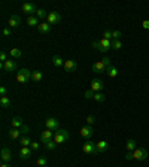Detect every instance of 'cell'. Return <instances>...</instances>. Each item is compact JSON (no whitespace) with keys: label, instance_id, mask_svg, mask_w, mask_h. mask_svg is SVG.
<instances>
[{"label":"cell","instance_id":"1","mask_svg":"<svg viewBox=\"0 0 149 167\" xmlns=\"http://www.w3.org/2000/svg\"><path fill=\"white\" fill-rule=\"evenodd\" d=\"M110 67H112V64H110V58H109V57H104V58H101L100 61H97V63L92 64V72L97 73V75H100V73L107 72Z\"/></svg>","mask_w":149,"mask_h":167},{"label":"cell","instance_id":"2","mask_svg":"<svg viewBox=\"0 0 149 167\" xmlns=\"http://www.w3.org/2000/svg\"><path fill=\"white\" fill-rule=\"evenodd\" d=\"M32 75H33V72H30L29 69H21L20 72H17V81L20 84H26L32 79Z\"/></svg>","mask_w":149,"mask_h":167},{"label":"cell","instance_id":"3","mask_svg":"<svg viewBox=\"0 0 149 167\" xmlns=\"http://www.w3.org/2000/svg\"><path fill=\"white\" fill-rule=\"evenodd\" d=\"M54 140H55L57 145L64 143L66 140H69V131H67V130H63V128H58V130L55 131V137H54Z\"/></svg>","mask_w":149,"mask_h":167},{"label":"cell","instance_id":"4","mask_svg":"<svg viewBox=\"0 0 149 167\" xmlns=\"http://www.w3.org/2000/svg\"><path fill=\"white\" fill-rule=\"evenodd\" d=\"M21 9H23V12H24V14H27L29 17H33V15H36V12H37L36 5H34V3H29V2H27V3H24Z\"/></svg>","mask_w":149,"mask_h":167},{"label":"cell","instance_id":"5","mask_svg":"<svg viewBox=\"0 0 149 167\" xmlns=\"http://www.w3.org/2000/svg\"><path fill=\"white\" fill-rule=\"evenodd\" d=\"M45 127H46V130L57 131L58 127H60V122H58V119H55V118H46V119H45Z\"/></svg>","mask_w":149,"mask_h":167},{"label":"cell","instance_id":"6","mask_svg":"<svg viewBox=\"0 0 149 167\" xmlns=\"http://www.w3.org/2000/svg\"><path fill=\"white\" fill-rule=\"evenodd\" d=\"M133 157L134 160H139V161H145L148 158V151L145 148H137L136 151H133Z\"/></svg>","mask_w":149,"mask_h":167},{"label":"cell","instance_id":"7","mask_svg":"<svg viewBox=\"0 0 149 167\" xmlns=\"http://www.w3.org/2000/svg\"><path fill=\"white\" fill-rule=\"evenodd\" d=\"M82 151H84L85 154H97V146H95L94 142L87 140V142L84 143V146H82Z\"/></svg>","mask_w":149,"mask_h":167},{"label":"cell","instance_id":"8","mask_svg":"<svg viewBox=\"0 0 149 167\" xmlns=\"http://www.w3.org/2000/svg\"><path fill=\"white\" fill-rule=\"evenodd\" d=\"M103 88H104V82H103L101 79L95 78V79L91 81V91H94V93H100Z\"/></svg>","mask_w":149,"mask_h":167},{"label":"cell","instance_id":"9","mask_svg":"<svg viewBox=\"0 0 149 167\" xmlns=\"http://www.w3.org/2000/svg\"><path fill=\"white\" fill-rule=\"evenodd\" d=\"M2 69H3V70H6V72H14V70H17V69H18V64H17V61H15V60H8L6 63H3V64H2Z\"/></svg>","mask_w":149,"mask_h":167},{"label":"cell","instance_id":"10","mask_svg":"<svg viewBox=\"0 0 149 167\" xmlns=\"http://www.w3.org/2000/svg\"><path fill=\"white\" fill-rule=\"evenodd\" d=\"M46 21H48L51 26H52V24H58V23L61 21V15H60L58 12H49Z\"/></svg>","mask_w":149,"mask_h":167},{"label":"cell","instance_id":"11","mask_svg":"<svg viewBox=\"0 0 149 167\" xmlns=\"http://www.w3.org/2000/svg\"><path fill=\"white\" fill-rule=\"evenodd\" d=\"M92 127L91 125H84V127H81V136L84 137V139H87V140H90V137H92Z\"/></svg>","mask_w":149,"mask_h":167},{"label":"cell","instance_id":"12","mask_svg":"<svg viewBox=\"0 0 149 167\" xmlns=\"http://www.w3.org/2000/svg\"><path fill=\"white\" fill-rule=\"evenodd\" d=\"M33 154V149L32 148H27V146H21L20 149V158L21 160H29Z\"/></svg>","mask_w":149,"mask_h":167},{"label":"cell","instance_id":"13","mask_svg":"<svg viewBox=\"0 0 149 167\" xmlns=\"http://www.w3.org/2000/svg\"><path fill=\"white\" fill-rule=\"evenodd\" d=\"M112 48V42L109 39H100V52H107Z\"/></svg>","mask_w":149,"mask_h":167},{"label":"cell","instance_id":"14","mask_svg":"<svg viewBox=\"0 0 149 167\" xmlns=\"http://www.w3.org/2000/svg\"><path fill=\"white\" fill-rule=\"evenodd\" d=\"M63 67L66 69V72H73L78 69V63H76V60H66Z\"/></svg>","mask_w":149,"mask_h":167},{"label":"cell","instance_id":"15","mask_svg":"<svg viewBox=\"0 0 149 167\" xmlns=\"http://www.w3.org/2000/svg\"><path fill=\"white\" fill-rule=\"evenodd\" d=\"M51 27H52V26H51L48 21H43V23L39 24L37 30H39V33H42V35H48V33L51 32Z\"/></svg>","mask_w":149,"mask_h":167},{"label":"cell","instance_id":"16","mask_svg":"<svg viewBox=\"0 0 149 167\" xmlns=\"http://www.w3.org/2000/svg\"><path fill=\"white\" fill-rule=\"evenodd\" d=\"M21 26V18L18 15H12L9 18V29H17Z\"/></svg>","mask_w":149,"mask_h":167},{"label":"cell","instance_id":"17","mask_svg":"<svg viewBox=\"0 0 149 167\" xmlns=\"http://www.w3.org/2000/svg\"><path fill=\"white\" fill-rule=\"evenodd\" d=\"M95 146H97V154H103V152H106V151L109 149V143H107L106 140H100V142H97Z\"/></svg>","mask_w":149,"mask_h":167},{"label":"cell","instance_id":"18","mask_svg":"<svg viewBox=\"0 0 149 167\" xmlns=\"http://www.w3.org/2000/svg\"><path fill=\"white\" fill-rule=\"evenodd\" d=\"M0 155H2V161H5V163H9L12 160V152L8 148H3L2 152H0Z\"/></svg>","mask_w":149,"mask_h":167},{"label":"cell","instance_id":"19","mask_svg":"<svg viewBox=\"0 0 149 167\" xmlns=\"http://www.w3.org/2000/svg\"><path fill=\"white\" fill-rule=\"evenodd\" d=\"M11 125H12V128H21L24 124H23V118H20V116H15V118H12V121H11Z\"/></svg>","mask_w":149,"mask_h":167},{"label":"cell","instance_id":"20","mask_svg":"<svg viewBox=\"0 0 149 167\" xmlns=\"http://www.w3.org/2000/svg\"><path fill=\"white\" fill-rule=\"evenodd\" d=\"M27 24L30 26V27H39V18L36 17V15H33V17H29L27 18Z\"/></svg>","mask_w":149,"mask_h":167},{"label":"cell","instance_id":"21","mask_svg":"<svg viewBox=\"0 0 149 167\" xmlns=\"http://www.w3.org/2000/svg\"><path fill=\"white\" fill-rule=\"evenodd\" d=\"M64 61H66V60H63L60 55H54V57H52V64H54L55 67H61V66H64Z\"/></svg>","mask_w":149,"mask_h":167},{"label":"cell","instance_id":"22","mask_svg":"<svg viewBox=\"0 0 149 167\" xmlns=\"http://www.w3.org/2000/svg\"><path fill=\"white\" fill-rule=\"evenodd\" d=\"M52 136H54V131H51V130H46V131H43V133L40 134V140H42V142L51 140V139H52Z\"/></svg>","mask_w":149,"mask_h":167},{"label":"cell","instance_id":"23","mask_svg":"<svg viewBox=\"0 0 149 167\" xmlns=\"http://www.w3.org/2000/svg\"><path fill=\"white\" fill-rule=\"evenodd\" d=\"M0 104H2V107H9L11 106V99L8 96H2L0 97Z\"/></svg>","mask_w":149,"mask_h":167},{"label":"cell","instance_id":"24","mask_svg":"<svg viewBox=\"0 0 149 167\" xmlns=\"http://www.w3.org/2000/svg\"><path fill=\"white\" fill-rule=\"evenodd\" d=\"M9 55H11L12 58H15V60H17V58H21L23 52H21V51H20L18 48H12V49L9 51Z\"/></svg>","mask_w":149,"mask_h":167},{"label":"cell","instance_id":"25","mask_svg":"<svg viewBox=\"0 0 149 167\" xmlns=\"http://www.w3.org/2000/svg\"><path fill=\"white\" fill-rule=\"evenodd\" d=\"M21 136V130L20 128H11L9 130V137L11 139H18Z\"/></svg>","mask_w":149,"mask_h":167},{"label":"cell","instance_id":"26","mask_svg":"<svg viewBox=\"0 0 149 167\" xmlns=\"http://www.w3.org/2000/svg\"><path fill=\"white\" fill-rule=\"evenodd\" d=\"M95 102H98V103H103V102H106V96L100 91V93H94V97H92Z\"/></svg>","mask_w":149,"mask_h":167},{"label":"cell","instance_id":"27","mask_svg":"<svg viewBox=\"0 0 149 167\" xmlns=\"http://www.w3.org/2000/svg\"><path fill=\"white\" fill-rule=\"evenodd\" d=\"M48 14H49V12H46L45 9H37L36 17H37L39 20H46V18H48Z\"/></svg>","mask_w":149,"mask_h":167},{"label":"cell","instance_id":"28","mask_svg":"<svg viewBox=\"0 0 149 167\" xmlns=\"http://www.w3.org/2000/svg\"><path fill=\"white\" fill-rule=\"evenodd\" d=\"M42 78H43V75H42V72H40V70H34V72H33V75H32V79H33V81H36V82H40V81H42Z\"/></svg>","mask_w":149,"mask_h":167},{"label":"cell","instance_id":"29","mask_svg":"<svg viewBox=\"0 0 149 167\" xmlns=\"http://www.w3.org/2000/svg\"><path fill=\"white\" fill-rule=\"evenodd\" d=\"M43 145H45V148L46 149H49V151H52V149H55L57 148V143H55V140H46V142H43Z\"/></svg>","mask_w":149,"mask_h":167},{"label":"cell","instance_id":"30","mask_svg":"<svg viewBox=\"0 0 149 167\" xmlns=\"http://www.w3.org/2000/svg\"><path fill=\"white\" fill-rule=\"evenodd\" d=\"M125 146H127L128 152H131V151H136V140H134V139H128Z\"/></svg>","mask_w":149,"mask_h":167},{"label":"cell","instance_id":"31","mask_svg":"<svg viewBox=\"0 0 149 167\" xmlns=\"http://www.w3.org/2000/svg\"><path fill=\"white\" fill-rule=\"evenodd\" d=\"M32 142H33V140H32L29 136H24V137H21V146H27V148H30Z\"/></svg>","mask_w":149,"mask_h":167},{"label":"cell","instance_id":"32","mask_svg":"<svg viewBox=\"0 0 149 167\" xmlns=\"http://www.w3.org/2000/svg\"><path fill=\"white\" fill-rule=\"evenodd\" d=\"M46 163H48V158L46 157H39L36 160V166L37 167H43V166H46Z\"/></svg>","mask_w":149,"mask_h":167},{"label":"cell","instance_id":"33","mask_svg":"<svg viewBox=\"0 0 149 167\" xmlns=\"http://www.w3.org/2000/svg\"><path fill=\"white\" fill-rule=\"evenodd\" d=\"M118 73H119V72H118V69H116V67H110V69L107 70L109 78H116V76H118Z\"/></svg>","mask_w":149,"mask_h":167},{"label":"cell","instance_id":"34","mask_svg":"<svg viewBox=\"0 0 149 167\" xmlns=\"http://www.w3.org/2000/svg\"><path fill=\"white\" fill-rule=\"evenodd\" d=\"M112 48L116 49V51L122 49V43H121V40H113V42H112Z\"/></svg>","mask_w":149,"mask_h":167},{"label":"cell","instance_id":"35","mask_svg":"<svg viewBox=\"0 0 149 167\" xmlns=\"http://www.w3.org/2000/svg\"><path fill=\"white\" fill-rule=\"evenodd\" d=\"M94 122H95V116H94V115H88V116H87V125H91V127H92Z\"/></svg>","mask_w":149,"mask_h":167},{"label":"cell","instance_id":"36","mask_svg":"<svg viewBox=\"0 0 149 167\" xmlns=\"http://www.w3.org/2000/svg\"><path fill=\"white\" fill-rule=\"evenodd\" d=\"M121 36H122V35H121V32H119V30H113V32H112V38H113L115 40H119V39H121Z\"/></svg>","mask_w":149,"mask_h":167},{"label":"cell","instance_id":"37","mask_svg":"<svg viewBox=\"0 0 149 167\" xmlns=\"http://www.w3.org/2000/svg\"><path fill=\"white\" fill-rule=\"evenodd\" d=\"M103 39H112V30H104L103 32Z\"/></svg>","mask_w":149,"mask_h":167},{"label":"cell","instance_id":"38","mask_svg":"<svg viewBox=\"0 0 149 167\" xmlns=\"http://www.w3.org/2000/svg\"><path fill=\"white\" fill-rule=\"evenodd\" d=\"M0 61H2V64L8 61V55H6V52H5V51L0 52Z\"/></svg>","mask_w":149,"mask_h":167},{"label":"cell","instance_id":"39","mask_svg":"<svg viewBox=\"0 0 149 167\" xmlns=\"http://www.w3.org/2000/svg\"><path fill=\"white\" fill-rule=\"evenodd\" d=\"M91 46H92L94 49H97V51H100V40H92V43H91Z\"/></svg>","mask_w":149,"mask_h":167},{"label":"cell","instance_id":"40","mask_svg":"<svg viewBox=\"0 0 149 167\" xmlns=\"http://www.w3.org/2000/svg\"><path fill=\"white\" fill-rule=\"evenodd\" d=\"M85 99H92L94 97V91H91V90H88V91H85Z\"/></svg>","mask_w":149,"mask_h":167},{"label":"cell","instance_id":"41","mask_svg":"<svg viewBox=\"0 0 149 167\" xmlns=\"http://www.w3.org/2000/svg\"><path fill=\"white\" fill-rule=\"evenodd\" d=\"M20 130H21V134H24V136H26V134H27V133L30 131V128H29L27 125H23V127H21Z\"/></svg>","mask_w":149,"mask_h":167},{"label":"cell","instance_id":"42","mask_svg":"<svg viewBox=\"0 0 149 167\" xmlns=\"http://www.w3.org/2000/svg\"><path fill=\"white\" fill-rule=\"evenodd\" d=\"M39 146H40V145H39L37 142H32V145H30V148H32L33 151H37V149H39Z\"/></svg>","mask_w":149,"mask_h":167},{"label":"cell","instance_id":"43","mask_svg":"<svg viewBox=\"0 0 149 167\" xmlns=\"http://www.w3.org/2000/svg\"><path fill=\"white\" fill-rule=\"evenodd\" d=\"M124 158H125L127 161H131V160H134V157H133V152H127Z\"/></svg>","mask_w":149,"mask_h":167},{"label":"cell","instance_id":"44","mask_svg":"<svg viewBox=\"0 0 149 167\" xmlns=\"http://www.w3.org/2000/svg\"><path fill=\"white\" fill-rule=\"evenodd\" d=\"M2 33H3V36H11V29L9 27H5Z\"/></svg>","mask_w":149,"mask_h":167},{"label":"cell","instance_id":"45","mask_svg":"<svg viewBox=\"0 0 149 167\" xmlns=\"http://www.w3.org/2000/svg\"><path fill=\"white\" fill-rule=\"evenodd\" d=\"M142 26H143V29H146V30H149V20H145V21L142 23Z\"/></svg>","mask_w":149,"mask_h":167},{"label":"cell","instance_id":"46","mask_svg":"<svg viewBox=\"0 0 149 167\" xmlns=\"http://www.w3.org/2000/svg\"><path fill=\"white\" fill-rule=\"evenodd\" d=\"M0 94L6 96V87H0Z\"/></svg>","mask_w":149,"mask_h":167},{"label":"cell","instance_id":"47","mask_svg":"<svg viewBox=\"0 0 149 167\" xmlns=\"http://www.w3.org/2000/svg\"><path fill=\"white\" fill-rule=\"evenodd\" d=\"M0 167H11V166H9V163H5V161H2V164H0Z\"/></svg>","mask_w":149,"mask_h":167},{"label":"cell","instance_id":"48","mask_svg":"<svg viewBox=\"0 0 149 167\" xmlns=\"http://www.w3.org/2000/svg\"><path fill=\"white\" fill-rule=\"evenodd\" d=\"M43 167H46V166H43Z\"/></svg>","mask_w":149,"mask_h":167},{"label":"cell","instance_id":"49","mask_svg":"<svg viewBox=\"0 0 149 167\" xmlns=\"http://www.w3.org/2000/svg\"><path fill=\"white\" fill-rule=\"evenodd\" d=\"M148 87H149V85H148Z\"/></svg>","mask_w":149,"mask_h":167}]
</instances>
